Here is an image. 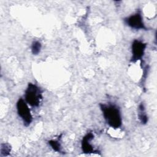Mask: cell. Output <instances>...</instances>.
<instances>
[{
	"instance_id": "cell-1",
	"label": "cell",
	"mask_w": 157,
	"mask_h": 157,
	"mask_svg": "<svg viewBox=\"0 0 157 157\" xmlns=\"http://www.w3.org/2000/svg\"><path fill=\"white\" fill-rule=\"evenodd\" d=\"M99 106L105 121L110 127L117 129L121 126V112L117 105L112 103H108L100 104Z\"/></svg>"
},
{
	"instance_id": "cell-2",
	"label": "cell",
	"mask_w": 157,
	"mask_h": 157,
	"mask_svg": "<svg viewBox=\"0 0 157 157\" xmlns=\"http://www.w3.org/2000/svg\"><path fill=\"white\" fill-rule=\"evenodd\" d=\"M42 99V92L36 84L29 83L25 92V100L32 107H38Z\"/></svg>"
},
{
	"instance_id": "cell-3",
	"label": "cell",
	"mask_w": 157,
	"mask_h": 157,
	"mask_svg": "<svg viewBox=\"0 0 157 157\" xmlns=\"http://www.w3.org/2000/svg\"><path fill=\"white\" fill-rule=\"evenodd\" d=\"M17 110L18 116L21 118L25 126H28L33 121V117L27 102L20 98L17 102Z\"/></svg>"
},
{
	"instance_id": "cell-4",
	"label": "cell",
	"mask_w": 157,
	"mask_h": 157,
	"mask_svg": "<svg viewBox=\"0 0 157 157\" xmlns=\"http://www.w3.org/2000/svg\"><path fill=\"white\" fill-rule=\"evenodd\" d=\"M124 21L126 25L132 29L147 30V27L144 23L143 17L140 10L135 13L124 18Z\"/></svg>"
},
{
	"instance_id": "cell-5",
	"label": "cell",
	"mask_w": 157,
	"mask_h": 157,
	"mask_svg": "<svg viewBox=\"0 0 157 157\" xmlns=\"http://www.w3.org/2000/svg\"><path fill=\"white\" fill-rule=\"evenodd\" d=\"M146 47V43H144L142 40L138 39H134L131 45L132 56L131 58V62L135 63L138 60H141L145 54Z\"/></svg>"
},
{
	"instance_id": "cell-6",
	"label": "cell",
	"mask_w": 157,
	"mask_h": 157,
	"mask_svg": "<svg viewBox=\"0 0 157 157\" xmlns=\"http://www.w3.org/2000/svg\"><path fill=\"white\" fill-rule=\"evenodd\" d=\"M94 135L92 132H88L82 139L81 142V147L82 151L84 153H91L94 152H98L94 150L93 147L91 144V141L93 139Z\"/></svg>"
},
{
	"instance_id": "cell-7",
	"label": "cell",
	"mask_w": 157,
	"mask_h": 157,
	"mask_svg": "<svg viewBox=\"0 0 157 157\" xmlns=\"http://www.w3.org/2000/svg\"><path fill=\"white\" fill-rule=\"evenodd\" d=\"M138 110H139L138 117H139V118L141 123L143 124H146L148 121V117L145 112V107H144V105L143 103H140L139 104Z\"/></svg>"
},
{
	"instance_id": "cell-8",
	"label": "cell",
	"mask_w": 157,
	"mask_h": 157,
	"mask_svg": "<svg viewBox=\"0 0 157 157\" xmlns=\"http://www.w3.org/2000/svg\"><path fill=\"white\" fill-rule=\"evenodd\" d=\"M48 142V144L52 147V148H53V150H55L57 152L62 153L61 145L59 142V139L57 140H50Z\"/></svg>"
},
{
	"instance_id": "cell-9",
	"label": "cell",
	"mask_w": 157,
	"mask_h": 157,
	"mask_svg": "<svg viewBox=\"0 0 157 157\" xmlns=\"http://www.w3.org/2000/svg\"><path fill=\"white\" fill-rule=\"evenodd\" d=\"M41 44L40 42L37 41V40H34L33 42L32 45H31V52L34 55H38L41 50Z\"/></svg>"
},
{
	"instance_id": "cell-10",
	"label": "cell",
	"mask_w": 157,
	"mask_h": 157,
	"mask_svg": "<svg viewBox=\"0 0 157 157\" xmlns=\"http://www.w3.org/2000/svg\"><path fill=\"white\" fill-rule=\"evenodd\" d=\"M11 150L10 145L7 143H4L1 146V153L2 156H7L9 154Z\"/></svg>"
}]
</instances>
